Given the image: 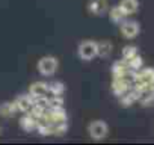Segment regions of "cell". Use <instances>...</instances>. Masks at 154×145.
<instances>
[{
	"label": "cell",
	"mask_w": 154,
	"mask_h": 145,
	"mask_svg": "<svg viewBox=\"0 0 154 145\" xmlns=\"http://www.w3.org/2000/svg\"><path fill=\"white\" fill-rule=\"evenodd\" d=\"M130 72H131V69L128 68L125 59L113 62V65H112V76L113 77H128Z\"/></svg>",
	"instance_id": "cell-10"
},
{
	"label": "cell",
	"mask_w": 154,
	"mask_h": 145,
	"mask_svg": "<svg viewBox=\"0 0 154 145\" xmlns=\"http://www.w3.org/2000/svg\"><path fill=\"white\" fill-rule=\"evenodd\" d=\"M112 50H113V45L110 41H98L97 42V56L100 57H109L112 54Z\"/></svg>",
	"instance_id": "cell-12"
},
{
	"label": "cell",
	"mask_w": 154,
	"mask_h": 145,
	"mask_svg": "<svg viewBox=\"0 0 154 145\" xmlns=\"http://www.w3.org/2000/svg\"><path fill=\"white\" fill-rule=\"evenodd\" d=\"M119 8L122 9L125 15H133L139 9V0H121Z\"/></svg>",
	"instance_id": "cell-11"
},
{
	"label": "cell",
	"mask_w": 154,
	"mask_h": 145,
	"mask_svg": "<svg viewBox=\"0 0 154 145\" xmlns=\"http://www.w3.org/2000/svg\"><path fill=\"white\" fill-rule=\"evenodd\" d=\"M131 88V80L128 77H113L112 82V92L116 97H121Z\"/></svg>",
	"instance_id": "cell-6"
},
{
	"label": "cell",
	"mask_w": 154,
	"mask_h": 145,
	"mask_svg": "<svg viewBox=\"0 0 154 145\" xmlns=\"http://www.w3.org/2000/svg\"><path fill=\"white\" fill-rule=\"evenodd\" d=\"M119 29H121V35L125 38V39H133L139 35L140 32V26L137 21L134 20H124L121 24H119Z\"/></svg>",
	"instance_id": "cell-5"
},
{
	"label": "cell",
	"mask_w": 154,
	"mask_h": 145,
	"mask_svg": "<svg viewBox=\"0 0 154 145\" xmlns=\"http://www.w3.org/2000/svg\"><path fill=\"white\" fill-rule=\"evenodd\" d=\"M136 54H137V48H136L134 45H125V47L122 48V59H125V60L131 59V57L136 56Z\"/></svg>",
	"instance_id": "cell-18"
},
{
	"label": "cell",
	"mask_w": 154,
	"mask_h": 145,
	"mask_svg": "<svg viewBox=\"0 0 154 145\" xmlns=\"http://www.w3.org/2000/svg\"><path fill=\"white\" fill-rule=\"evenodd\" d=\"M14 103H15V106H17V110L24 112V113H29V112H32V107H33L35 100H33L29 94H21V95H18V97L14 100Z\"/></svg>",
	"instance_id": "cell-9"
},
{
	"label": "cell",
	"mask_w": 154,
	"mask_h": 145,
	"mask_svg": "<svg viewBox=\"0 0 154 145\" xmlns=\"http://www.w3.org/2000/svg\"><path fill=\"white\" fill-rule=\"evenodd\" d=\"M15 112H18V110H17V106H15L14 101H5V103L0 104V115L3 118H9Z\"/></svg>",
	"instance_id": "cell-14"
},
{
	"label": "cell",
	"mask_w": 154,
	"mask_h": 145,
	"mask_svg": "<svg viewBox=\"0 0 154 145\" xmlns=\"http://www.w3.org/2000/svg\"><path fill=\"white\" fill-rule=\"evenodd\" d=\"M88 133H89V136L94 140H101V139H104L109 134V125L104 121H101V119L92 121L88 125Z\"/></svg>",
	"instance_id": "cell-4"
},
{
	"label": "cell",
	"mask_w": 154,
	"mask_h": 145,
	"mask_svg": "<svg viewBox=\"0 0 154 145\" xmlns=\"http://www.w3.org/2000/svg\"><path fill=\"white\" fill-rule=\"evenodd\" d=\"M127 65H128V68L131 69V71H137V69H140L142 66H143V59L139 56V53L136 54V56H133L131 59H128L127 60Z\"/></svg>",
	"instance_id": "cell-16"
},
{
	"label": "cell",
	"mask_w": 154,
	"mask_h": 145,
	"mask_svg": "<svg viewBox=\"0 0 154 145\" xmlns=\"http://www.w3.org/2000/svg\"><path fill=\"white\" fill-rule=\"evenodd\" d=\"M77 54L85 62H89L94 57H97V41H92V39L82 41L79 47H77Z\"/></svg>",
	"instance_id": "cell-2"
},
{
	"label": "cell",
	"mask_w": 154,
	"mask_h": 145,
	"mask_svg": "<svg viewBox=\"0 0 154 145\" xmlns=\"http://www.w3.org/2000/svg\"><path fill=\"white\" fill-rule=\"evenodd\" d=\"M131 80L134 83V88L139 91L152 88L154 86V68H140L137 71H133Z\"/></svg>",
	"instance_id": "cell-1"
},
{
	"label": "cell",
	"mask_w": 154,
	"mask_h": 145,
	"mask_svg": "<svg viewBox=\"0 0 154 145\" xmlns=\"http://www.w3.org/2000/svg\"><path fill=\"white\" fill-rule=\"evenodd\" d=\"M36 121H38V118H35L33 115H27L20 119V125L26 131H33L36 128Z\"/></svg>",
	"instance_id": "cell-15"
},
{
	"label": "cell",
	"mask_w": 154,
	"mask_h": 145,
	"mask_svg": "<svg viewBox=\"0 0 154 145\" xmlns=\"http://www.w3.org/2000/svg\"><path fill=\"white\" fill-rule=\"evenodd\" d=\"M29 95L33 100L48 97V85L44 83V82H35V83H32L30 88H29Z\"/></svg>",
	"instance_id": "cell-8"
},
{
	"label": "cell",
	"mask_w": 154,
	"mask_h": 145,
	"mask_svg": "<svg viewBox=\"0 0 154 145\" xmlns=\"http://www.w3.org/2000/svg\"><path fill=\"white\" fill-rule=\"evenodd\" d=\"M57 66H59V62H57V59L54 56H42L38 60V63H36L38 71L41 72L42 76H47V77L54 74Z\"/></svg>",
	"instance_id": "cell-3"
},
{
	"label": "cell",
	"mask_w": 154,
	"mask_h": 145,
	"mask_svg": "<svg viewBox=\"0 0 154 145\" xmlns=\"http://www.w3.org/2000/svg\"><path fill=\"white\" fill-rule=\"evenodd\" d=\"M88 11L92 15H104L109 11V3L107 0H89L88 2Z\"/></svg>",
	"instance_id": "cell-7"
},
{
	"label": "cell",
	"mask_w": 154,
	"mask_h": 145,
	"mask_svg": "<svg viewBox=\"0 0 154 145\" xmlns=\"http://www.w3.org/2000/svg\"><path fill=\"white\" fill-rule=\"evenodd\" d=\"M107 12H109V20H110L113 24H121V23L125 20V17H127V15L122 12V9L119 8V5L110 8Z\"/></svg>",
	"instance_id": "cell-13"
},
{
	"label": "cell",
	"mask_w": 154,
	"mask_h": 145,
	"mask_svg": "<svg viewBox=\"0 0 154 145\" xmlns=\"http://www.w3.org/2000/svg\"><path fill=\"white\" fill-rule=\"evenodd\" d=\"M63 91H65V86L60 82H54V83L48 85V97L50 95H59L60 97L63 94Z\"/></svg>",
	"instance_id": "cell-17"
}]
</instances>
